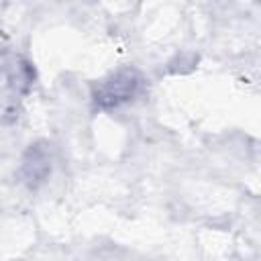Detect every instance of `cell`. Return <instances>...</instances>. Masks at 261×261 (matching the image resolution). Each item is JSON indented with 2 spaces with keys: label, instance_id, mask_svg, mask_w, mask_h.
<instances>
[{
  "label": "cell",
  "instance_id": "cell-1",
  "mask_svg": "<svg viewBox=\"0 0 261 261\" xmlns=\"http://www.w3.org/2000/svg\"><path fill=\"white\" fill-rule=\"evenodd\" d=\"M137 88H139V77L133 71H122L100 86L96 100L106 106H118L120 102L130 100L137 94Z\"/></svg>",
  "mask_w": 261,
  "mask_h": 261
}]
</instances>
